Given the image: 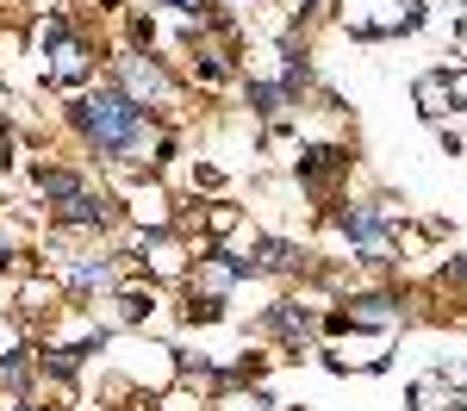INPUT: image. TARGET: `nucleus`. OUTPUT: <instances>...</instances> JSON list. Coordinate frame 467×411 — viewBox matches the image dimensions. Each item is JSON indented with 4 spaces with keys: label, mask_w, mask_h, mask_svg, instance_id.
<instances>
[{
    "label": "nucleus",
    "mask_w": 467,
    "mask_h": 411,
    "mask_svg": "<svg viewBox=\"0 0 467 411\" xmlns=\"http://www.w3.org/2000/svg\"><path fill=\"white\" fill-rule=\"evenodd\" d=\"M75 125L100 149H112V156H138V149H144V107L125 100L119 87L94 94V100H75Z\"/></svg>",
    "instance_id": "f257e3e1"
}]
</instances>
